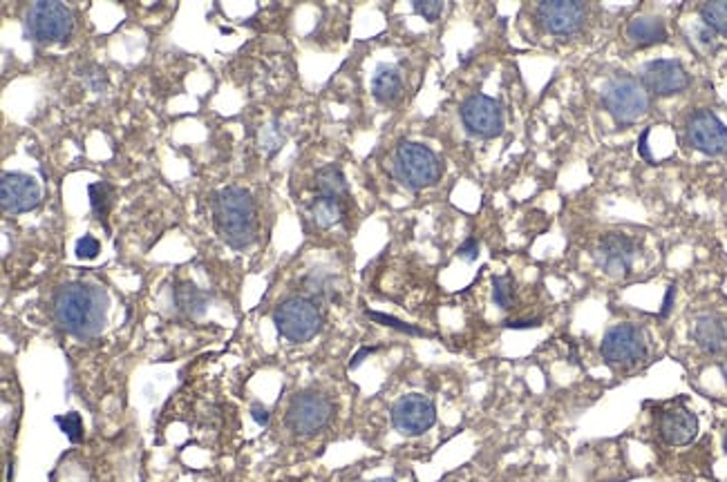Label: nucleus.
<instances>
[{
	"instance_id": "8",
	"label": "nucleus",
	"mask_w": 727,
	"mask_h": 482,
	"mask_svg": "<svg viewBox=\"0 0 727 482\" xmlns=\"http://www.w3.org/2000/svg\"><path fill=\"white\" fill-rule=\"evenodd\" d=\"M461 121L465 130L482 139H495L504 132V110L500 101L486 94H473L461 105Z\"/></svg>"
},
{
	"instance_id": "14",
	"label": "nucleus",
	"mask_w": 727,
	"mask_h": 482,
	"mask_svg": "<svg viewBox=\"0 0 727 482\" xmlns=\"http://www.w3.org/2000/svg\"><path fill=\"white\" fill-rule=\"evenodd\" d=\"M537 18L551 34L571 36L582 30L587 21V4L571 0H546L537 7Z\"/></svg>"
},
{
	"instance_id": "29",
	"label": "nucleus",
	"mask_w": 727,
	"mask_h": 482,
	"mask_svg": "<svg viewBox=\"0 0 727 482\" xmlns=\"http://www.w3.org/2000/svg\"><path fill=\"white\" fill-rule=\"evenodd\" d=\"M76 257L79 259H94V257L102 252V243H99L97 237L93 235H84L79 241H76V248H75Z\"/></svg>"
},
{
	"instance_id": "37",
	"label": "nucleus",
	"mask_w": 727,
	"mask_h": 482,
	"mask_svg": "<svg viewBox=\"0 0 727 482\" xmlns=\"http://www.w3.org/2000/svg\"><path fill=\"white\" fill-rule=\"evenodd\" d=\"M723 449H725V453H727V431H725V438H723Z\"/></svg>"
},
{
	"instance_id": "23",
	"label": "nucleus",
	"mask_w": 727,
	"mask_h": 482,
	"mask_svg": "<svg viewBox=\"0 0 727 482\" xmlns=\"http://www.w3.org/2000/svg\"><path fill=\"white\" fill-rule=\"evenodd\" d=\"M88 195H90V206H93L94 217H97L99 222L105 226V219H108L110 208H112V188H110L105 181L90 183Z\"/></svg>"
},
{
	"instance_id": "19",
	"label": "nucleus",
	"mask_w": 727,
	"mask_h": 482,
	"mask_svg": "<svg viewBox=\"0 0 727 482\" xmlns=\"http://www.w3.org/2000/svg\"><path fill=\"white\" fill-rule=\"evenodd\" d=\"M372 94L378 103L392 105L401 99L403 94V76H401L399 67L395 66H381L372 79Z\"/></svg>"
},
{
	"instance_id": "16",
	"label": "nucleus",
	"mask_w": 727,
	"mask_h": 482,
	"mask_svg": "<svg viewBox=\"0 0 727 482\" xmlns=\"http://www.w3.org/2000/svg\"><path fill=\"white\" fill-rule=\"evenodd\" d=\"M661 435L671 447H685L698 435V417L687 408H671L661 417Z\"/></svg>"
},
{
	"instance_id": "21",
	"label": "nucleus",
	"mask_w": 727,
	"mask_h": 482,
	"mask_svg": "<svg viewBox=\"0 0 727 482\" xmlns=\"http://www.w3.org/2000/svg\"><path fill=\"white\" fill-rule=\"evenodd\" d=\"M309 215H312L314 223L318 228H332L336 226L338 222L345 215V208H342V199H333V197H323L315 195L309 204Z\"/></svg>"
},
{
	"instance_id": "12",
	"label": "nucleus",
	"mask_w": 727,
	"mask_h": 482,
	"mask_svg": "<svg viewBox=\"0 0 727 482\" xmlns=\"http://www.w3.org/2000/svg\"><path fill=\"white\" fill-rule=\"evenodd\" d=\"M640 83H643L649 94L674 96L687 90L689 74L680 61L656 58V61L644 63L643 70H640Z\"/></svg>"
},
{
	"instance_id": "20",
	"label": "nucleus",
	"mask_w": 727,
	"mask_h": 482,
	"mask_svg": "<svg viewBox=\"0 0 727 482\" xmlns=\"http://www.w3.org/2000/svg\"><path fill=\"white\" fill-rule=\"evenodd\" d=\"M314 186H315V192H318V195L333 197V199H342V201H345L347 192H350V188H347V181H345V174H342V170L338 168L336 163L323 165V168L315 172Z\"/></svg>"
},
{
	"instance_id": "9",
	"label": "nucleus",
	"mask_w": 727,
	"mask_h": 482,
	"mask_svg": "<svg viewBox=\"0 0 727 482\" xmlns=\"http://www.w3.org/2000/svg\"><path fill=\"white\" fill-rule=\"evenodd\" d=\"M685 135L689 145L707 157H721L727 153V127L710 110H696L689 114Z\"/></svg>"
},
{
	"instance_id": "3",
	"label": "nucleus",
	"mask_w": 727,
	"mask_h": 482,
	"mask_svg": "<svg viewBox=\"0 0 727 482\" xmlns=\"http://www.w3.org/2000/svg\"><path fill=\"white\" fill-rule=\"evenodd\" d=\"M395 174L410 190H423L441 179L443 165L428 145L401 141L395 153Z\"/></svg>"
},
{
	"instance_id": "10",
	"label": "nucleus",
	"mask_w": 727,
	"mask_h": 482,
	"mask_svg": "<svg viewBox=\"0 0 727 482\" xmlns=\"http://www.w3.org/2000/svg\"><path fill=\"white\" fill-rule=\"evenodd\" d=\"M600 353L609 364L626 366L635 364L647 353L644 335L638 326L634 324H618L607 330L605 339L600 344Z\"/></svg>"
},
{
	"instance_id": "7",
	"label": "nucleus",
	"mask_w": 727,
	"mask_h": 482,
	"mask_svg": "<svg viewBox=\"0 0 727 482\" xmlns=\"http://www.w3.org/2000/svg\"><path fill=\"white\" fill-rule=\"evenodd\" d=\"M333 407L327 396L305 391L291 400L287 408V426L298 435H314L332 420Z\"/></svg>"
},
{
	"instance_id": "31",
	"label": "nucleus",
	"mask_w": 727,
	"mask_h": 482,
	"mask_svg": "<svg viewBox=\"0 0 727 482\" xmlns=\"http://www.w3.org/2000/svg\"><path fill=\"white\" fill-rule=\"evenodd\" d=\"M674 300H676V286H669V288H667L665 302H662L661 318H667V315L671 313V309H674Z\"/></svg>"
},
{
	"instance_id": "32",
	"label": "nucleus",
	"mask_w": 727,
	"mask_h": 482,
	"mask_svg": "<svg viewBox=\"0 0 727 482\" xmlns=\"http://www.w3.org/2000/svg\"><path fill=\"white\" fill-rule=\"evenodd\" d=\"M251 416H253V420L258 422V425H262V426L269 425V411L262 407V404H253V408H251Z\"/></svg>"
},
{
	"instance_id": "6",
	"label": "nucleus",
	"mask_w": 727,
	"mask_h": 482,
	"mask_svg": "<svg viewBox=\"0 0 727 482\" xmlns=\"http://www.w3.org/2000/svg\"><path fill=\"white\" fill-rule=\"evenodd\" d=\"M602 101H605L607 112L614 117L618 126L638 121L649 110V92L644 90L640 79L631 74H618L607 83Z\"/></svg>"
},
{
	"instance_id": "27",
	"label": "nucleus",
	"mask_w": 727,
	"mask_h": 482,
	"mask_svg": "<svg viewBox=\"0 0 727 482\" xmlns=\"http://www.w3.org/2000/svg\"><path fill=\"white\" fill-rule=\"evenodd\" d=\"M368 318L374 320V321H378V324H383V326H390V329L401 330V333H408V335H428V333H425V330L416 329V326H412V324H405V321L392 318V315H386V313H377V311H368Z\"/></svg>"
},
{
	"instance_id": "11",
	"label": "nucleus",
	"mask_w": 727,
	"mask_h": 482,
	"mask_svg": "<svg viewBox=\"0 0 727 482\" xmlns=\"http://www.w3.org/2000/svg\"><path fill=\"white\" fill-rule=\"evenodd\" d=\"M434 422H437V407L421 393L403 396L392 407V425L399 434L410 435V438L423 435Z\"/></svg>"
},
{
	"instance_id": "26",
	"label": "nucleus",
	"mask_w": 727,
	"mask_h": 482,
	"mask_svg": "<svg viewBox=\"0 0 727 482\" xmlns=\"http://www.w3.org/2000/svg\"><path fill=\"white\" fill-rule=\"evenodd\" d=\"M54 422L61 426V431L67 435V440H70L72 444H76L84 440V420H81V416L76 411L66 413V416H57L54 417Z\"/></svg>"
},
{
	"instance_id": "28",
	"label": "nucleus",
	"mask_w": 727,
	"mask_h": 482,
	"mask_svg": "<svg viewBox=\"0 0 727 482\" xmlns=\"http://www.w3.org/2000/svg\"><path fill=\"white\" fill-rule=\"evenodd\" d=\"M412 7L414 12L419 13V16H423L428 22H437L439 16L443 13L441 0H414Z\"/></svg>"
},
{
	"instance_id": "15",
	"label": "nucleus",
	"mask_w": 727,
	"mask_h": 482,
	"mask_svg": "<svg viewBox=\"0 0 727 482\" xmlns=\"http://www.w3.org/2000/svg\"><path fill=\"white\" fill-rule=\"evenodd\" d=\"M635 257V243L623 232H611L598 243L596 261L609 277H625L631 273Z\"/></svg>"
},
{
	"instance_id": "13",
	"label": "nucleus",
	"mask_w": 727,
	"mask_h": 482,
	"mask_svg": "<svg viewBox=\"0 0 727 482\" xmlns=\"http://www.w3.org/2000/svg\"><path fill=\"white\" fill-rule=\"evenodd\" d=\"M39 181L30 174L22 172H4L0 179V206L7 215L30 213L40 204Z\"/></svg>"
},
{
	"instance_id": "5",
	"label": "nucleus",
	"mask_w": 727,
	"mask_h": 482,
	"mask_svg": "<svg viewBox=\"0 0 727 482\" xmlns=\"http://www.w3.org/2000/svg\"><path fill=\"white\" fill-rule=\"evenodd\" d=\"M273 324L287 342L303 344L314 339L323 326V313L309 297H289L273 313Z\"/></svg>"
},
{
	"instance_id": "2",
	"label": "nucleus",
	"mask_w": 727,
	"mask_h": 482,
	"mask_svg": "<svg viewBox=\"0 0 727 482\" xmlns=\"http://www.w3.org/2000/svg\"><path fill=\"white\" fill-rule=\"evenodd\" d=\"M213 222L217 235L235 250H244L258 240V210L244 188L228 186L215 195Z\"/></svg>"
},
{
	"instance_id": "36",
	"label": "nucleus",
	"mask_w": 727,
	"mask_h": 482,
	"mask_svg": "<svg viewBox=\"0 0 727 482\" xmlns=\"http://www.w3.org/2000/svg\"><path fill=\"white\" fill-rule=\"evenodd\" d=\"M721 371H723V375H725V382H727V362H723V364H721Z\"/></svg>"
},
{
	"instance_id": "33",
	"label": "nucleus",
	"mask_w": 727,
	"mask_h": 482,
	"mask_svg": "<svg viewBox=\"0 0 727 482\" xmlns=\"http://www.w3.org/2000/svg\"><path fill=\"white\" fill-rule=\"evenodd\" d=\"M509 329H537L539 320H510L506 321Z\"/></svg>"
},
{
	"instance_id": "25",
	"label": "nucleus",
	"mask_w": 727,
	"mask_h": 482,
	"mask_svg": "<svg viewBox=\"0 0 727 482\" xmlns=\"http://www.w3.org/2000/svg\"><path fill=\"white\" fill-rule=\"evenodd\" d=\"M701 18L716 34H727V0L725 3H705L701 7Z\"/></svg>"
},
{
	"instance_id": "38",
	"label": "nucleus",
	"mask_w": 727,
	"mask_h": 482,
	"mask_svg": "<svg viewBox=\"0 0 727 482\" xmlns=\"http://www.w3.org/2000/svg\"><path fill=\"white\" fill-rule=\"evenodd\" d=\"M374 482H396V480H392V478H381V480H374Z\"/></svg>"
},
{
	"instance_id": "30",
	"label": "nucleus",
	"mask_w": 727,
	"mask_h": 482,
	"mask_svg": "<svg viewBox=\"0 0 727 482\" xmlns=\"http://www.w3.org/2000/svg\"><path fill=\"white\" fill-rule=\"evenodd\" d=\"M459 257L465 261H474L479 257V241L474 237H468L464 243L459 246Z\"/></svg>"
},
{
	"instance_id": "4",
	"label": "nucleus",
	"mask_w": 727,
	"mask_h": 482,
	"mask_svg": "<svg viewBox=\"0 0 727 482\" xmlns=\"http://www.w3.org/2000/svg\"><path fill=\"white\" fill-rule=\"evenodd\" d=\"M25 31L40 45L63 43L75 31V13L63 3H34L25 12Z\"/></svg>"
},
{
	"instance_id": "35",
	"label": "nucleus",
	"mask_w": 727,
	"mask_h": 482,
	"mask_svg": "<svg viewBox=\"0 0 727 482\" xmlns=\"http://www.w3.org/2000/svg\"><path fill=\"white\" fill-rule=\"evenodd\" d=\"M647 136H649V130H644L643 136H640V154H643L647 161H653L652 154H649V150H647Z\"/></svg>"
},
{
	"instance_id": "17",
	"label": "nucleus",
	"mask_w": 727,
	"mask_h": 482,
	"mask_svg": "<svg viewBox=\"0 0 727 482\" xmlns=\"http://www.w3.org/2000/svg\"><path fill=\"white\" fill-rule=\"evenodd\" d=\"M692 335L694 342L698 344V348H703V351L710 353V355L721 353V348H723L727 342V330L723 320H721L719 315L712 313L701 315V318L696 320Z\"/></svg>"
},
{
	"instance_id": "1",
	"label": "nucleus",
	"mask_w": 727,
	"mask_h": 482,
	"mask_svg": "<svg viewBox=\"0 0 727 482\" xmlns=\"http://www.w3.org/2000/svg\"><path fill=\"white\" fill-rule=\"evenodd\" d=\"M108 293L88 284H67L54 300V320L66 333L79 339L102 335L108 321Z\"/></svg>"
},
{
	"instance_id": "18",
	"label": "nucleus",
	"mask_w": 727,
	"mask_h": 482,
	"mask_svg": "<svg viewBox=\"0 0 727 482\" xmlns=\"http://www.w3.org/2000/svg\"><path fill=\"white\" fill-rule=\"evenodd\" d=\"M626 36L638 48H649V45L665 43L667 27L658 16H635L626 27Z\"/></svg>"
},
{
	"instance_id": "22",
	"label": "nucleus",
	"mask_w": 727,
	"mask_h": 482,
	"mask_svg": "<svg viewBox=\"0 0 727 482\" xmlns=\"http://www.w3.org/2000/svg\"><path fill=\"white\" fill-rule=\"evenodd\" d=\"M175 300L177 306L184 311L189 318H202L204 311H207V295L199 291L193 284H180V288L175 291Z\"/></svg>"
},
{
	"instance_id": "24",
	"label": "nucleus",
	"mask_w": 727,
	"mask_h": 482,
	"mask_svg": "<svg viewBox=\"0 0 727 482\" xmlns=\"http://www.w3.org/2000/svg\"><path fill=\"white\" fill-rule=\"evenodd\" d=\"M492 300L500 309H513L515 302V279L513 275H497L492 277Z\"/></svg>"
},
{
	"instance_id": "34",
	"label": "nucleus",
	"mask_w": 727,
	"mask_h": 482,
	"mask_svg": "<svg viewBox=\"0 0 727 482\" xmlns=\"http://www.w3.org/2000/svg\"><path fill=\"white\" fill-rule=\"evenodd\" d=\"M374 351H377V348H369V346L360 348V351H359V353H356V355H354V357H351V362H350V369H356V366H359V364H360V362H363V360H365V357H368V355H372V353H374Z\"/></svg>"
}]
</instances>
